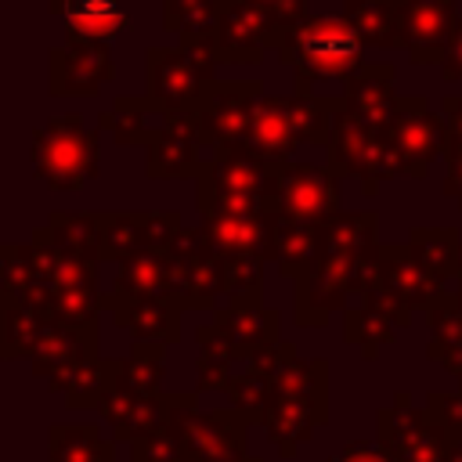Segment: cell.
<instances>
[{"instance_id":"6da1fadb","label":"cell","mask_w":462,"mask_h":462,"mask_svg":"<svg viewBox=\"0 0 462 462\" xmlns=\"http://www.w3.org/2000/svg\"><path fill=\"white\" fill-rule=\"evenodd\" d=\"M379 213H336L321 224L318 249L307 271L296 278V321L325 325L332 310L346 307L354 292H368L379 274Z\"/></svg>"},{"instance_id":"7a4b0ae2","label":"cell","mask_w":462,"mask_h":462,"mask_svg":"<svg viewBox=\"0 0 462 462\" xmlns=\"http://www.w3.org/2000/svg\"><path fill=\"white\" fill-rule=\"evenodd\" d=\"M278 61L296 72V94H314L318 83H354L365 72V43L339 14H307L274 47Z\"/></svg>"},{"instance_id":"3957f363","label":"cell","mask_w":462,"mask_h":462,"mask_svg":"<svg viewBox=\"0 0 462 462\" xmlns=\"http://www.w3.org/2000/svg\"><path fill=\"white\" fill-rule=\"evenodd\" d=\"M336 97L325 94H263L253 108L245 141L235 148L267 166L292 162V152L303 144H325Z\"/></svg>"},{"instance_id":"277c9868","label":"cell","mask_w":462,"mask_h":462,"mask_svg":"<svg viewBox=\"0 0 462 462\" xmlns=\"http://www.w3.org/2000/svg\"><path fill=\"white\" fill-rule=\"evenodd\" d=\"M97 130L83 123L79 112H61L40 123L29 137L32 177L51 191H83L101 173Z\"/></svg>"},{"instance_id":"5b68a950","label":"cell","mask_w":462,"mask_h":462,"mask_svg":"<svg viewBox=\"0 0 462 462\" xmlns=\"http://www.w3.org/2000/svg\"><path fill=\"white\" fill-rule=\"evenodd\" d=\"M271 199H274V166L242 152L209 155L195 188V206L202 220L260 217L263 209H271Z\"/></svg>"},{"instance_id":"8992f818","label":"cell","mask_w":462,"mask_h":462,"mask_svg":"<svg viewBox=\"0 0 462 462\" xmlns=\"http://www.w3.org/2000/svg\"><path fill=\"white\" fill-rule=\"evenodd\" d=\"M325 155H328V170L336 177H350L361 184L365 199H375L383 180L404 177V166L397 159V152L386 141V130H372L368 123H361L354 112L343 108V101L336 97L332 108V123H328V137H325Z\"/></svg>"},{"instance_id":"52a82bcc","label":"cell","mask_w":462,"mask_h":462,"mask_svg":"<svg viewBox=\"0 0 462 462\" xmlns=\"http://www.w3.org/2000/svg\"><path fill=\"white\" fill-rule=\"evenodd\" d=\"M217 69V54L209 43H170V47H148L144 51V101L155 116L199 108Z\"/></svg>"},{"instance_id":"ba28073f","label":"cell","mask_w":462,"mask_h":462,"mask_svg":"<svg viewBox=\"0 0 462 462\" xmlns=\"http://www.w3.org/2000/svg\"><path fill=\"white\" fill-rule=\"evenodd\" d=\"M289 32V25L253 4V0H220V14H217V29L209 36V47L217 54V61H235V65H253L263 58V51L278 47L282 36Z\"/></svg>"},{"instance_id":"9c48e42d","label":"cell","mask_w":462,"mask_h":462,"mask_svg":"<svg viewBox=\"0 0 462 462\" xmlns=\"http://www.w3.org/2000/svg\"><path fill=\"white\" fill-rule=\"evenodd\" d=\"M386 141L397 152L404 177L422 180L437 155H444V116L433 112V105L422 94H404L393 105Z\"/></svg>"},{"instance_id":"30bf717a","label":"cell","mask_w":462,"mask_h":462,"mask_svg":"<svg viewBox=\"0 0 462 462\" xmlns=\"http://www.w3.org/2000/svg\"><path fill=\"white\" fill-rule=\"evenodd\" d=\"M202 123L195 108L166 112L162 123L144 141V173L152 180H184L202 177Z\"/></svg>"},{"instance_id":"8fae6325","label":"cell","mask_w":462,"mask_h":462,"mask_svg":"<svg viewBox=\"0 0 462 462\" xmlns=\"http://www.w3.org/2000/svg\"><path fill=\"white\" fill-rule=\"evenodd\" d=\"M271 206L282 217L307 220V224H325L336 213H343L339 177L328 166L282 162V166H274V199H271Z\"/></svg>"},{"instance_id":"7c38bea8","label":"cell","mask_w":462,"mask_h":462,"mask_svg":"<svg viewBox=\"0 0 462 462\" xmlns=\"http://www.w3.org/2000/svg\"><path fill=\"white\" fill-rule=\"evenodd\" d=\"M263 83L260 79H217L209 87V94L202 97L199 123H202V137L209 144V152H235L253 123V108L263 97Z\"/></svg>"},{"instance_id":"4fadbf2b","label":"cell","mask_w":462,"mask_h":462,"mask_svg":"<svg viewBox=\"0 0 462 462\" xmlns=\"http://www.w3.org/2000/svg\"><path fill=\"white\" fill-rule=\"evenodd\" d=\"M166 260H170L177 300L188 307H213V300L220 292V256H217V245H213L206 224L180 227Z\"/></svg>"},{"instance_id":"5bb4252c","label":"cell","mask_w":462,"mask_h":462,"mask_svg":"<svg viewBox=\"0 0 462 462\" xmlns=\"http://www.w3.org/2000/svg\"><path fill=\"white\" fill-rule=\"evenodd\" d=\"M116 76L108 43L65 40L47 54V90L51 97H94Z\"/></svg>"},{"instance_id":"9a60e30c","label":"cell","mask_w":462,"mask_h":462,"mask_svg":"<svg viewBox=\"0 0 462 462\" xmlns=\"http://www.w3.org/2000/svg\"><path fill=\"white\" fill-rule=\"evenodd\" d=\"M401 40L411 65H440L458 25L455 0H401Z\"/></svg>"},{"instance_id":"2e32d148","label":"cell","mask_w":462,"mask_h":462,"mask_svg":"<svg viewBox=\"0 0 462 462\" xmlns=\"http://www.w3.org/2000/svg\"><path fill=\"white\" fill-rule=\"evenodd\" d=\"M126 0H51V14H61L65 40L108 43L134 25Z\"/></svg>"},{"instance_id":"e0dca14e","label":"cell","mask_w":462,"mask_h":462,"mask_svg":"<svg viewBox=\"0 0 462 462\" xmlns=\"http://www.w3.org/2000/svg\"><path fill=\"white\" fill-rule=\"evenodd\" d=\"M393 79H397V69L390 61H368L365 72L354 83H346L339 101H343L346 112H354L372 130H386L390 116H393V105H397Z\"/></svg>"},{"instance_id":"ac0fdd59","label":"cell","mask_w":462,"mask_h":462,"mask_svg":"<svg viewBox=\"0 0 462 462\" xmlns=\"http://www.w3.org/2000/svg\"><path fill=\"white\" fill-rule=\"evenodd\" d=\"M116 321L130 328L137 339H177L180 336V300L177 296H155V300H119L112 296Z\"/></svg>"},{"instance_id":"d6986e66","label":"cell","mask_w":462,"mask_h":462,"mask_svg":"<svg viewBox=\"0 0 462 462\" xmlns=\"http://www.w3.org/2000/svg\"><path fill=\"white\" fill-rule=\"evenodd\" d=\"M116 296L119 300H155V296H177L173 274L166 253L141 249L137 256L123 260L116 267Z\"/></svg>"},{"instance_id":"ffe728a7","label":"cell","mask_w":462,"mask_h":462,"mask_svg":"<svg viewBox=\"0 0 462 462\" xmlns=\"http://www.w3.org/2000/svg\"><path fill=\"white\" fill-rule=\"evenodd\" d=\"M343 18L354 25L365 47L379 51H404L401 18L393 0H343Z\"/></svg>"},{"instance_id":"44dd1931","label":"cell","mask_w":462,"mask_h":462,"mask_svg":"<svg viewBox=\"0 0 462 462\" xmlns=\"http://www.w3.org/2000/svg\"><path fill=\"white\" fill-rule=\"evenodd\" d=\"M206 332L217 336L220 343H227L231 350L235 346H263L278 332V314L263 310V307H227L217 314V321Z\"/></svg>"},{"instance_id":"7402d4cb","label":"cell","mask_w":462,"mask_h":462,"mask_svg":"<svg viewBox=\"0 0 462 462\" xmlns=\"http://www.w3.org/2000/svg\"><path fill=\"white\" fill-rule=\"evenodd\" d=\"M278 213V209H274ZM318 235H321V224H307V220H292V217H282L274 220V263H278V274L285 278H300L318 249Z\"/></svg>"},{"instance_id":"603a6c76","label":"cell","mask_w":462,"mask_h":462,"mask_svg":"<svg viewBox=\"0 0 462 462\" xmlns=\"http://www.w3.org/2000/svg\"><path fill=\"white\" fill-rule=\"evenodd\" d=\"M162 29L177 43H209L220 14V0H159Z\"/></svg>"},{"instance_id":"cb8c5ba5","label":"cell","mask_w":462,"mask_h":462,"mask_svg":"<svg viewBox=\"0 0 462 462\" xmlns=\"http://www.w3.org/2000/svg\"><path fill=\"white\" fill-rule=\"evenodd\" d=\"M430 332H433L430 354H437L455 372H462V289L458 292H444V296L433 300Z\"/></svg>"},{"instance_id":"d4e9b609","label":"cell","mask_w":462,"mask_h":462,"mask_svg":"<svg viewBox=\"0 0 462 462\" xmlns=\"http://www.w3.org/2000/svg\"><path fill=\"white\" fill-rule=\"evenodd\" d=\"M148 116H155V112L148 108L144 97H119L112 108H105L97 116V126L94 130L97 134H108L119 148H134V144H144L148 134L155 130L148 123Z\"/></svg>"},{"instance_id":"484cf974","label":"cell","mask_w":462,"mask_h":462,"mask_svg":"<svg viewBox=\"0 0 462 462\" xmlns=\"http://www.w3.org/2000/svg\"><path fill=\"white\" fill-rule=\"evenodd\" d=\"M148 249V231H144V213H101V260H116V267L130 256Z\"/></svg>"},{"instance_id":"4316f807","label":"cell","mask_w":462,"mask_h":462,"mask_svg":"<svg viewBox=\"0 0 462 462\" xmlns=\"http://www.w3.org/2000/svg\"><path fill=\"white\" fill-rule=\"evenodd\" d=\"M47 227L87 260H101V213H51Z\"/></svg>"},{"instance_id":"83f0119b","label":"cell","mask_w":462,"mask_h":462,"mask_svg":"<svg viewBox=\"0 0 462 462\" xmlns=\"http://www.w3.org/2000/svg\"><path fill=\"white\" fill-rule=\"evenodd\" d=\"M437 112L444 116V159H462V94H448Z\"/></svg>"},{"instance_id":"f1b7e54d","label":"cell","mask_w":462,"mask_h":462,"mask_svg":"<svg viewBox=\"0 0 462 462\" xmlns=\"http://www.w3.org/2000/svg\"><path fill=\"white\" fill-rule=\"evenodd\" d=\"M440 76H444V83H462V18H458L455 36L448 43V54L440 61Z\"/></svg>"},{"instance_id":"f546056e","label":"cell","mask_w":462,"mask_h":462,"mask_svg":"<svg viewBox=\"0 0 462 462\" xmlns=\"http://www.w3.org/2000/svg\"><path fill=\"white\" fill-rule=\"evenodd\" d=\"M253 4H260V7L274 11L289 29H296V25L307 18V4H310V0H253Z\"/></svg>"},{"instance_id":"4dcf8cb0","label":"cell","mask_w":462,"mask_h":462,"mask_svg":"<svg viewBox=\"0 0 462 462\" xmlns=\"http://www.w3.org/2000/svg\"><path fill=\"white\" fill-rule=\"evenodd\" d=\"M444 162H448V173H444L440 191H444V199H451L462 209V159H444Z\"/></svg>"},{"instance_id":"1f68e13d","label":"cell","mask_w":462,"mask_h":462,"mask_svg":"<svg viewBox=\"0 0 462 462\" xmlns=\"http://www.w3.org/2000/svg\"><path fill=\"white\" fill-rule=\"evenodd\" d=\"M339 462H383V458H372V455H365V451H354V455H350V458H346V455H343V458H339Z\"/></svg>"},{"instance_id":"d6a6232c","label":"cell","mask_w":462,"mask_h":462,"mask_svg":"<svg viewBox=\"0 0 462 462\" xmlns=\"http://www.w3.org/2000/svg\"><path fill=\"white\" fill-rule=\"evenodd\" d=\"M458 278H462V249H458Z\"/></svg>"},{"instance_id":"836d02e7","label":"cell","mask_w":462,"mask_h":462,"mask_svg":"<svg viewBox=\"0 0 462 462\" xmlns=\"http://www.w3.org/2000/svg\"><path fill=\"white\" fill-rule=\"evenodd\" d=\"M393 4H401V0H393Z\"/></svg>"}]
</instances>
